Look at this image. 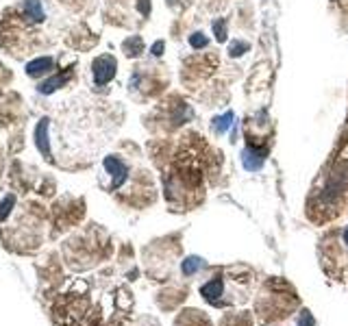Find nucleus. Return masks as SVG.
Returning a JSON list of instances; mask_svg holds the SVG:
<instances>
[{
  "mask_svg": "<svg viewBox=\"0 0 348 326\" xmlns=\"http://www.w3.org/2000/svg\"><path fill=\"white\" fill-rule=\"evenodd\" d=\"M142 48H144V41L139 39V37H131V39L124 41V50H127L128 57H135V54H139V53H142Z\"/></svg>",
  "mask_w": 348,
  "mask_h": 326,
  "instance_id": "8",
  "label": "nucleus"
},
{
  "mask_svg": "<svg viewBox=\"0 0 348 326\" xmlns=\"http://www.w3.org/2000/svg\"><path fill=\"white\" fill-rule=\"evenodd\" d=\"M16 204V196H7V198L0 202V220H4V217L9 216V211H11V207Z\"/></svg>",
  "mask_w": 348,
  "mask_h": 326,
  "instance_id": "11",
  "label": "nucleus"
},
{
  "mask_svg": "<svg viewBox=\"0 0 348 326\" xmlns=\"http://www.w3.org/2000/svg\"><path fill=\"white\" fill-rule=\"evenodd\" d=\"M105 172L111 176V187H120V185L127 181V174H128V170H127V165H124V161L122 159H118L115 155H111V157H107L105 159Z\"/></svg>",
  "mask_w": 348,
  "mask_h": 326,
  "instance_id": "2",
  "label": "nucleus"
},
{
  "mask_svg": "<svg viewBox=\"0 0 348 326\" xmlns=\"http://www.w3.org/2000/svg\"><path fill=\"white\" fill-rule=\"evenodd\" d=\"M298 326H315V320H313V315L309 313L307 309H303V311H300V318H298Z\"/></svg>",
  "mask_w": 348,
  "mask_h": 326,
  "instance_id": "13",
  "label": "nucleus"
},
{
  "mask_svg": "<svg viewBox=\"0 0 348 326\" xmlns=\"http://www.w3.org/2000/svg\"><path fill=\"white\" fill-rule=\"evenodd\" d=\"M344 241L348 244V226H346V231H344Z\"/></svg>",
  "mask_w": 348,
  "mask_h": 326,
  "instance_id": "15",
  "label": "nucleus"
},
{
  "mask_svg": "<svg viewBox=\"0 0 348 326\" xmlns=\"http://www.w3.org/2000/svg\"><path fill=\"white\" fill-rule=\"evenodd\" d=\"M115 59L109 57V54H103V57H98L92 65V74H94V83L96 85H107V83L111 81V78L115 76Z\"/></svg>",
  "mask_w": 348,
  "mask_h": 326,
  "instance_id": "1",
  "label": "nucleus"
},
{
  "mask_svg": "<svg viewBox=\"0 0 348 326\" xmlns=\"http://www.w3.org/2000/svg\"><path fill=\"white\" fill-rule=\"evenodd\" d=\"M211 29H213V35H216L218 41H224L226 39V20H216L211 24Z\"/></svg>",
  "mask_w": 348,
  "mask_h": 326,
  "instance_id": "10",
  "label": "nucleus"
},
{
  "mask_svg": "<svg viewBox=\"0 0 348 326\" xmlns=\"http://www.w3.org/2000/svg\"><path fill=\"white\" fill-rule=\"evenodd\" d=\"M246 50H248V44H246V41L233 39V41L229 44V54H231V57H242Z\"/></svg>",
  "mask_w": 348,
  "mask_h": 326,
  "instance_id": "9",
  "label": "nucleus"
},
{
  "mask_svg": "<svg viewBox=\"0 0 348 326\" xmlns=\"http://www.w3.org/2000/svg\"><path fill=\"white\" fill-rule=\"evenodd\" d=\"M189 44H192V48H205V46L209 44V39L202 33H194L192 37H189Z\"/></svg>",
  "mask_w": 348,
  "mask_h": 326,
  "instance_id": "12",
  "label": "nucleus"
},
{
  "mask_svg": "<svg viewBox=\"0 0 348 326\" xmlns=\"http://www.w3.org/2000/svg\"><path fill=\"white\" fill-rule=\"evenodd\" d=\"M231 124H233V111H226L224 115H220V118H216V120H213L211 128L216 130L218 135H220V133H224L226 128H231Z\"/></svg>",
  "mask_w": 348,
  "mask_h": 326,
  "instance_id": "6",
  "label": "nucleus"
},
{
  "mask_svg": "<svg viewBox=\"0 0 348 326\" xmlns=\"http://www.w3.org/2000/svg\"><path fill=\"white\" fill-rule=\"evenodd\" d=\"M53 68H55V59L44 57V59H35L33 63H29L26 72H29V76H41V74L50 72Z\"/></svg>",
  "mask_w": 348,
  "mask_h": 326,
  "instance_id": "4",
  "label": "nucleus"
},
{
  "mask_svg": "<svg viewBox=\"0 0 348 326\" xmlns=\"http://www.w3.org/2000/svg\"><path fill=\"white\" fill-rule=\"evenodd\" d=\"M242 161H244V167H246V170L257 172V170H261L263 161H266V152L259 150V148H255V146H248V148H246V150L242 152Z\"/></svg>",
  "mask_w": 348,
  "mask_h": 326,
  "instance_id": "3",
  "label": "nucleus"
},
{
  "mask_svg": "<svg viewBox=\"0 0 348 326\" xmlns=\"http://www.w3.org/2000/svg\"><path fill=\"white\" fill-rule=\"evenodd\" d=\"M201 268H202V259H198V257H189V259H185V261H183V265H181V270H183L185 276H192V274H194V272H198Z\"/></svg>",
  "mask_w": 348,
  "mask_h": 326,
  "instance_id": "7",
  "label": "nucleus"
},
{
  "mask_svg": "<svg viewBox=\"0 0 348 326\" xmlns=\"http://www.w3.org/2000/svg\"><path fill=\"white\" fill-rule=\"evenodd\" d=\"M68 78H70V74H68V72H66V74H57V76L48 78L46 83H41V85H39V91H41V94H50V91L59 90L61 85H66Z\"/></svg>",
  "mask_w": 348,
  "mask_h": 326,
  "instance_id": "5",
  "label": "nucleus"
},
{
  "mask_svg": "<svg viewBox=\"0 0 348 326\" xmlns=\"http://www.w3.org/2000/svg\"><path fill=\"white\" fill-rule=\"evenodd\" d=\"M161 53H164V41H157V44L152 46V54H155V57H159Z\"/></svg>",
  "mask_w": 348,
  "mask_h": 326,
  "instance_id": "14",
  "label": "nucleus"
}]
</instances>
